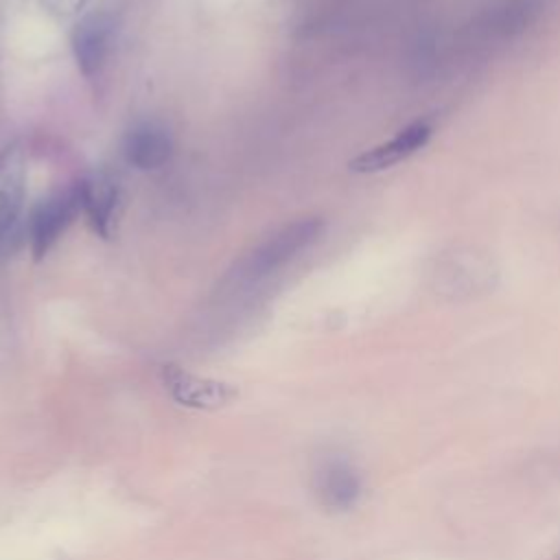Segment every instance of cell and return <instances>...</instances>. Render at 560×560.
Instances as JSON below:
<instances>
[{
    "label": "cell",
    "mask_w": 560,
    "mask_h": 560,
    "mask_svg": "<svg viewBox=\"0 0 560 560\" xmlns=\"http://www.w3.org/2000/svg\"><path fill=\"white\" fill-rule=\"evenodd\" d=\"M322 232H324V221L317 217L300 219L284 225L247 256V260L241 265L238 278L262 280L276 273L287 262H291L300 252L308 249L322 236Z\"/></svg>",
    "instance_id": "cell-1"
},
{
    "label": "cell",
    "mask_w": 560,
    "mask_h": 560,
    "mask_svg": "<svg viewBox=\"0 0 560 560\" xmlns=\"http://www.w3.org/2000/svg\"><path fill=\"white\" fill-rule=\"evenodd\" d=\"M74 186L81 212L88 219L92 232L101 238H112L116 234L122 208V192L118 179L112 173L96 171L81 177Z\"/></svg>",
    "instance_id": "cell-2"
},
{
    "label": "cell",
    "mask_w": 560,
    "mask_h": 560,
    "mask_svg": "<svg viewBox=\"0 0 560 560\" xmlns=\"http://www.w3.org/2000/svg\"><path fill=\"white\" fill-rule=\"evenodd\" d=\"M79 212L77 186L59 190L37 203L28 221V245L35 260H42L57 245Z\"/></svg>",
    "instance_id": "cell-3"
},
{
    "label": "cell",
    "mask_w": 560,
    "mask_h": 560,
    "mask_svg": "<svg viewBox=\"0 0 560 560\" xmlns=\"http://www.w3.org/2000/svg\"><path fill=\"white\" fill-rule=\"evenodd\" d=\"M160 376H162L164 389L171 394V398L184 407L219 409V407L230 405L238 396V389L234 385L217 381V378L190 374L173 363L162 365Z\"/></svg>",
    "instance_id": "cell-4"
},
{
    "label": "cell",
    "mask_w": 560,
    "mask_h": 560,
    "mask_svg": "<svg viewBox=\"0 0 560 560\" xmlns=\"http://www.w3.org/2000/svg\"><path fill=\"white\" fill-rule=\"evenodd\" d=\"M431 133H433V120L431 118H418V120L405 125L389 140H385V142L363 151L361 155H357L348 166L354 173L385 171V168L407 160L416 151H420L429 142Z\"/></svg>",
    "instance_id": "cell-5"
},
{
    "label": "cell",
    "mask_w": 560,
    "mask_h": 560,
    "mask_svg": "<svg viewBox=\"0 0 560 560\" xmlns=\"http://www.w3.org/2000/svg\"><path fill=\"white\" fill-rule=\"evenodd\" d=\"M116 37V22L109 13L98 11L85 15L72 31V50L77 66L85 79L96 77L112 52Z\"/></svg>",
    "instance_id": "cell-6"
},
{
    "label": "cell",
    "mask_w": 560,
    "mask_h": 560,
    "mask_svg": "<svg viewBox=\"0 0 560 560\" xmlns=\"http://www.w3.org/2000/svg\"><path fill=\"white\" fill-rule=\"evenodd\" d=\"M26 195V153L20 142L0 149V238L15 225Z\"/></svg>",
    "instance_id": "cell-7"
},
{
    "label": "cell",
    "mask_w": 560,
    "mask_h": 560,
    "mask_svg": "<svg viewBox=\"0 0 560 560\" xmlns=\"http://www.w3.org/2000/svg\"><path fill=\"white\" fill-rule=\"evenodd\" d=\"M361 477L357 468L339 457L326 459L315 472V492L322 505L330 510H350L361 497Z\"/></svg>",
    "instance_id": "cell-8"
},
{
    "label": "cell",
    "mask_w": 560,
    "mask_h": 560,
    "mask_svg": "<svg viewBox=\"0 0 560 560\" xmlns=\"http://www.w3.org/2000/svg\"><path fill=\"white\" fill-rule=\"evenodd\" d=\"M545 11V0H499L479 18V33L490 39H510L534 24Z\"/></svg>",
    "instance_id": "cell-9"
},
{
    "label": "cell",
    "mask_w": 560,
    "mask_h": 560,
    "mask_svg": "<svg viewBox=\"0 0 560 560\" xmlns=\"http://www.w3.org/2000/svg\"><path fill=\"white\" fill-rule=\"evenodd\" d=\"M173 153L171 136L155 122H140L131 127L122 140V155L127 164L140 171H155L168 162Z\"/></svg>",
    "instance_id": "cell-10"
},
{
    "label": "cell",
    "mask_w": 560,
    "mask_h": 560,
    "mask_svg": "<svg viewBox=\"0 0 560 560\" xmlns=\"http://www.w3.org/2000/svg\"><path fill=\"white\" fill-rule=\"evenodd\" d=\"M42 4H46L55 13L68 15V13H74L77 9H81L85 4V0H42Z\"/></svg>",
    "instance_id": "cell-11"
},
{
    "label": "cell",
    "mask_w": 560,
    "mask_h": 560,
    "mask_svg": "<svg viewBox=\"0 0 560 560\" xmlns=\"http://www.w3.org/2000/svg\"><path fill=\"white\" fill-rule=\"evenodd\" d=\"M551 560H560V551H558V553H556Z\"/></svg>",
    "instance_id": "cell-12"
}]
</instances>
